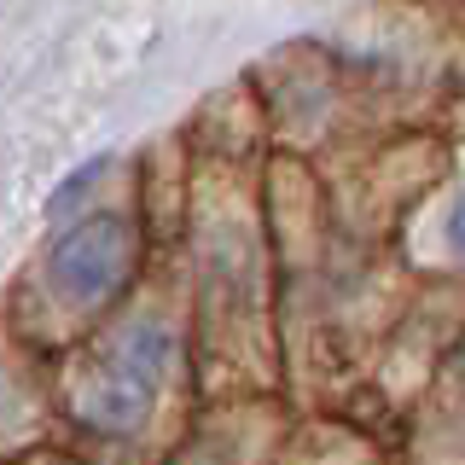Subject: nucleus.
Returning a JSON list of instances; mask_svg holds the SVG:
<instances>
[{
  "mask_svg": "<svg viewBox=\"0 0 465 465\" xmlns=\"http://www.w3.org/2000/svg\"><path fill=\"white\" fill-rule=\"evenodd\" d=\"M140 262V232L128 215H82L53 239L47 251V285L64 309H105L116 291H128Z\"/></svg>",
  "mask_w": 465,
  "mask_h": 465,
  "instance_id": "2",
  "label": "nucleus"
},
{
  "mask_svg": "<svg viewBox=\"0 0 465 465\" xmlns=\"http://www.w3.org/2000/svg\"><path fill=\"white\" fill-rule=\"evenodd\" d=\"M430 256L442 268H465V181L448 186L430 215Z\"/></svg>",
  "mask_w": 465,
  "mask_h": 465,
  "instance_id": "3",
  "label": "nucleus"
},
{
  "mask_svg": "<svg viewBox=\"0 0 465 465\" xmlns=\"http://www.w3.org/2000/svg\"><path fill=\"white\" fill-rule=\"evenodd\" d=\"M448 378H454V390H460V401H465V343L454 349V361H448Z\"/></svg>",
  "mask_w": 465,
  "mask_h": 465,
  "instance_id": "4",
  "label": "nucleus"
},
{
  "mask_svg": "<svg viewBox=\"0 0 465 465\" xmlns=\"http://www.w3.org/2000/svg\"><path fill=\"white\" fill-rule=\"evenodd\" d=\"M174 372V326L163 314H128L94 338V349L76 361L70 407L99 436H134L163 401V384Z\"/></svg>",
  "mask_w": 465,
  "mask_h": 465,
  "instance_id": "1",
  "label": "nucleus"
},
{
  "mask_svg": "<svg viewBox=\"0 0 465 465\" xmlns=\"http://www.w3.org/2000/svg\"><path fill=\"white\" fill-rule=\"evenodd\" d=\"M41 465H70V460H64V454H47V460H41Z\"/></svg>",
  "mask_w": 465,
  "mask_h": 465,
  "instance_id": "5",
  "label": "nucleus"
}]
</instances>
